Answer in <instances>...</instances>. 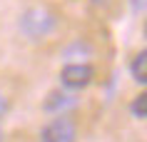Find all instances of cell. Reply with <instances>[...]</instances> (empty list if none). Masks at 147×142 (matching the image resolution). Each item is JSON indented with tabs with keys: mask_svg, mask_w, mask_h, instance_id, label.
<instances>
[{
	"mask_svg": "<svg viewBox=\"0 0 147 142\" xmlns=\"http://www.w3.org/2000/svg\"><path fill=\"white\" fill-rule=\"evenodd\" d=\"M132 75H135V80H137L140 85H145V82H147V52H145V50L132 60Z\"/></svg>",
	"mask_w": 147,
	"mask_h": 142,
	"instance_id": "5b68a950",
	"label": "cell"
},
{
	"mask_svg": "<svg viewBox=\"0 0 147 142\" xmlns=\"http://www.w3.org/2000/svg\"><path fill=\"white\" fill-rule=\"evenodd\" d=\"M92 75L95 70L87 63H67L60 72V80L67 90H82L92 82Z\"/></svg>",
	"mask_w": 147,
	"mask_h": 142,
	"instance_id": "3957f363",
	"label": "cell"
},
{
	"mask_svg": "<svg viewBox=\"0 0 147 142\" xmlns=\"http://www.w3.org/2000/svg\"><path fill=\"white\" fill-rule=\"evenodd\" d=\"M5 110H8V102H5V97H3V95H0V117H3V115H5Z\"/></svg>",
	"mask_w": 147,
	"mask_h": 142,
	"instance_id": "52a82bcc",
	"label": "cell"
},
{
	"mask_svg": "<svg viewBox=\"0 0 147 142\" xmlns=\"http://www.w3.org/2000/svg\"><path fill=\"white\" fill-rule=\"evenodd\" d=\"M70 107H75V97L65 92H50L45 100L47 112H62V110H70Z\"/></svg>",
	"mask_w": 147,
	"mask_h": 142,
	"instance_id": "277c9868",
	"label": "cell"
},
{
	"mask_svg": "<svg viewBox=\"0 0 147 142\" xmlns=\"http://www.w3.org/2000/svg\"><path fill=\"white\" fill-rule=\"evenodd\" d=\"M40 140L42 142H75L78 140V127L70 117H57L42 127Z\"/></svg>",
	"mask_w": 147,
	"mask_h": 142,
	"instance_id": "7a4b0ae2",
	"label": "cell"
},
{
	"mask_svg": "<svg viewBox=\"0 0 147 142\" xmlns=\"http://www.w3.org/2000/svg\"><path fill=\"white\" fill-rule=\"evenodd\" d=\"M132 115H137V120H145L147 117V95H137L135 102H132Z\"/></svg>",
	"mask_w": 147,
	"mask_h": 142,
	"instance_id": "8992f818",
	"label": "cell"
},
{
	"mask_svg": "<svg viewBox=\"0 0 147 142\" xmlns=\"http://www.w3.org/2000/svg\"><path fill=\"white\" fill-rule=\"evenodd\" d=\"M55 15L50 13L47 8H32L28 10L23 15V20H20V28H23L25 35H30V38H42V35H47V32L55 28Z\"/></svg>",
	"mask_w": 147,
	"mask_h": 142,
	"instance_id": "6da1fadb",
	"label": "cell"
}]
</instances>
